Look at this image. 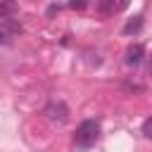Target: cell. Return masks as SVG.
<instances>
[{
  "label": "cell",
  "instance_id": "9",
  "mask_svg": "<svg viewBox=\"0 0 152 152\" xmlns=\"http://www.w3.org/2000/svg\"><path fill=\"white\" fill-rule=\"evenodd\" d=\"M55 12H59V5H50L48 7V14H55Z\"/></svg>",
  "mask_w": 152,
  "mask_h": 152
},
{
  "label": "cell",
  "instance_id": "3",
  "mask_svg": "<svg viewBox=\"0 0 152 152\" xmlns=\"http://www.w3.org/2000/svg\"><path fill=\"white\" fill-rule=\"evenodd\" d=\"M66 114H69V109H66L64 102H50L48 104V119L52 124H64L66 121Z\"/></svg>",
  "mask_w": 152,
  "mask_h": 152
},
{
  "label": "cell",
  "instance_id": "2",
  "mask_svg": "<svg viewBox=\"0 0 152 152\" xmlns=\"http://www.w3.org/2000/svg\"><path fill=\"white\" fill-rule=\"evenodd\" d=\"M19 33H21L19 21H14L12 17L0 14V38H2V43H5V45H10V43H12V38H14V36H19Z\"/></svg>",
  "mask_w": 152,
  "mask_h": 152
},
{
  "label": "cell",
  "instance_id": "6",
  "mask_svg": "<svg viewBox=\"0 0 152 152\" xmlns=\"http://www.w3.org/2000/svg\"><path fill=\"white\" fill-rule=\"evenodd\" d=\"M124 7H126V2H102V5H100L102 12H119V10H124Z\"/></svg>",
  "mask_w": 152,
  "mask_h": 152
},
{
  "label": "cell",
  "instance_id": "7",
  "mask_svg": "<svg viewBox=\"0 0 152 152\" xmlns=\"http://www.w3.org/2000/svg\"><path fill=\"white\" fill-rule=\"evenodd\" d=\"M142 135H145L147 140H152V116L142 121Z\"/></svg>",
  "mask_w": 152,
  "mask_h": 152
},
{
  "label": "cell",
  "instance_id": "1",
  "mask_svg": "<svg viewBox=\"0 0 152 152\" xmlns=\"http://www.w3.org/2000/svg\"><path fill=\"white\" fill-rule=\"evenodd\" d=\"M97 138H100V124L95 119L81 121L78 128H76V135H74V140H76L78 147H90V145H95Z\"/></svg>",
  "mask_w": 152,
  "mask_h": 152
},
{
  "label": "cell",
  "instance_id": "10",
  "mask_svg": "<svg viewBox=\"0 0 152 152\" xmlns=\"http://www.w3.org/2000/svg\"><path fill=\"white\" fill-rule=\"evenodd\" d=\"M150 74H152V64H150Z\"/></svg>",
  "mask_w": 152,
  "mask_h": 152
},
{
  "label": "cell",
  "instance_id": "8",
  "mask_svg": "<svg viewBox=\"0 0 152 152\" xmlns=\"http://www.w3.org/2000/svg\"><path fill=\"white\" fill-rule=\"evenodd\" d=\"M69 7H71V10H83V7H86V2H71Z\"/></svg>",
  "mask_w": 152,
  "mask_h": 152
},
{
  "label": "cell",
  "instance_id": "5",
  "mask_svg": "<svg viewBox=\"0 0 152 152\" xmlns=\"http://www.w3.org/2000/svg\"><path fill=\"white\" fill-rule=\"evenodd\" d=\"M142 28V17L140 14H135L133 19H128L126 24H124V33H138Z\"/></svg>",
  "mask_w": 152,
  "mask_h": 152
},
{
  "label": "cell",
  "instance_id": "4",
  "mask_svg": "<svg viewBox=\"0 0 152 152\" xmlns=\"http://www.w3.org/2000/svg\"><path fill=\"white\" fill-rule=\"evenodd\" d=\"M142 57H145V48H142L140 43H135V45H131V48L126 50V64H128V66H138V64L142 62Z\"/></svg>",
  "mask_w": 152,
  "mask_h": 152
}]
</instances>
